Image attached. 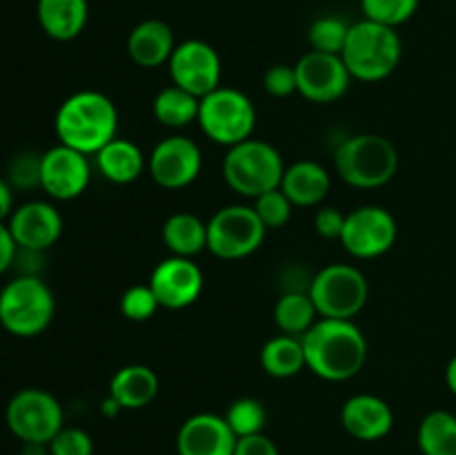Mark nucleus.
<instances>
[{"label":"nucleus","mask_w":456,"mask_h":455,"mask_svg":"<svg viewBox=\"0 0 456 455\" xmlns=\"http://www.w3.org/2000/svg\"><path fill=\"white\" fill-rule=\"evenodd\" d=\"M199 107L200 98L190 94L187 89L178 87V85H169V87L160 89L151 103V112H154L156 120L165 128L181 129L199 120Z\"/></svg>","instance_id":"cd10ccee"},{"label":"nucleus","mask_w":456,"mask_h":455,"mask_svg":"<svg viewBox=\"0 0 456 455\" xmlns=\"http://www.w3.org/2000/svg\"><path fill=\"white\" fill-rule=\"evenodd\" d=\"M92 181L89 156L71 147L58 145L43 152L40 159V187L53 201H74Z\"/></svg>","instance_id":"2eb2a0df"},{"label":"nucleus","mask_w":456,"mask_h":455,"mask_svg":"<svg viewBox=\"0 0 456 455\" xmlns=\"http://www.w3.org/2000/svg\"><path fill=\"white\" fill-rule=\"evenodd\" d=\"M203 134L218 145H239L252 138L256 128V107L252 98L236 87H218L200 98L199 120Z\"/></svg>","instance_id":"0eeeda50"},{"label":"nucleus","mask_w":456,"mask_h":455,"mask_svg":"<svg viewBox=\"0 0 456 455\" xmlns=\"http://www.w3.org/2000/svg\"><path fill=\"white\" fill-rule=\"evenodd\" d=\"M160 308L151 285H129L120 297V312L129 321H150Z\"/></svg>","instance_id":"72a5a7b5"},{"label":"nucleus","mask_w":456,"mask_h":455,"mask_svg":"<svg viewBox=\"0 0 456 455\" xmlns=\"http://www.w3.org/2000/svg\"><path fill=\"white\" fill-rule=\"evenodd\" d=\"M13 187L9 186L7 178L0 177V221L12 217L13 212Z\"/></svg>","instance_id":"a19ab883"},{"label":"nucleus","mask_w":456,"mask_h":455,"mask_svg":"<svg viewBox=\"0 0 456 455\" xmlns=\"http://www.w3.org/2000/svg\"><path fill=\"white\" fill-rule=\"evenodd\" d=\"M263 87L274 98L292 96L297 92V70H294V65H285V62L272 65L263 74Z\"/></svg>","instance_id":"e433bc0d"},{"label":"nucleus","mask_w":456,"mask_h":455,"mask_svg":"<svg viewBox=\"0 0 456 455\" xmlns=\"http://www.w3.org/2000/svg\"><path fill=\"white\" fill-rule=\"evenodd\" d=\"M4 422L20 442L49 444L65 426V413L61 401L45 388H22L7 401Z\"/></svg>","instance_id":"9d476101"},{"label":"nucleus","mask_w":456,"mask_h":455,"mask_svg":"<svg viewBox=\"0 0 456 455\" xmlns=\"http://www.w3.org/2000/svg\"><path fill=\"white\" fill-rule=\"evenodd\" d=\"M421 455H456V415L436 409L423 415L417 428Z\"/></svg>","instance_id":"c85d7f7f"},{"label":"nucleus","mask_w":456,"mask_h":455,"mask_svg":"<svg viewBox=\"0 0 456 455\" xmlns=\"http://www.w3.org/2000/svg\"><path fill=\"white\" fill-rule=\"evenodd\" d=\"M36 18L45 34L52 40L78 38L89 21L87 0H38L36 3Z\"/></svg>","instance_id":"4be33fe9"},{"label":"nucleus","mask_w":456,"mask_h":455,"mask_svg":"<svg viewBox=\"0 0 456 455\" xmlns=\"http://www.w3.org/2000/svg\"><path fill=\"white\" fill-rule=\"evenodd\" d=\"M7 226L18 248L34 252L49 250L62 235V217L49 201H27L18 205L7 219Z\"/></svg>","instance_id":"f3484780"},{"label":"nucleus","mask_w":456,"mask_h":455,"mask_svg":"<svg viewBox=\"0 0 456 455\" xmlns=\"http://www.w3.org/2000/svg\"><path fill=\"white\" fill-rule=\"evenodd\" d=\"M203 154L194 138L172 134L159 141L147 156V172L163 190H183L199 178Z\"/></svg>","instance_id":"f8f14e48"},{"label":"nucleus","mask_w":456,"mask_h":455,"mask_svg":"<svg viewBox=\"0 0 456 455\" xmlns=\"http://www.w3.org/2000/svg\"><path fill=\"white\" fill-rule=\"evenodd\" d=\"M94 159L98 172L116 186H129L138 181L147 170V159L141 147L123 136H116L114 141L107 143Z\"/></svg>","instance_id":"b1692460"},{"label":"nucleus","mask_w":456,"mask_h":455,"mask_svg":"<svg viewBox=\"0 0 456 455\" xmlns=\"http://www.w3.org/2000/svg\"><path fill=\"white\" fill-rule=\"evenodd\" d=\"M347 34H350V25L341 16H319L310 25L307 40L314 52L341 54Z\"/></svg>","instance_id":"7c9ffc66"},{"label":"nucleus","mask_w":456,"mask_h":455,"mask_svg":"<svg viewBox=\"0 0 456 455\" xmlns=\"http://www.w3.org/2000/svg\"><path fill=\"white\" fill-rule=\"evenodd\" d=\"M16 252H18V245L13 241L12 232H9V226L4 221H0V277L13 266L16 261Z\"/></svg>","instance_id":"ea45409f"},{"label":"nucleus","mask_w":456,"mask_h":455,"mask_svg":"<svg viewBox=\"0 0 456 455\" xmlns=\"http://www.w3.org/2000/svg\"><path fill=\"white\" fill-rule=\"evenodd\" d=\"M346 217L338 208H332V205H325V208H319L314 214V230L316 235H321L323 239H341L343 226H346Z\"/></svg>","instance_id":"4c0bfd02"},{"label":"nucleus","mask_w":456,"mask_h":455,"mask_svg":"<svg viewBox=\"0 0 456 455\" xmlns=\"http://www.w3.org/2000/svg\"><path fill=\"white\" fill-rule=\"evenodd\" d=\"M101 410H102V415H105V418H116V415H118L123 409L118 406V401L111 400V397H107V400L101 404Z\"/></svg>","instance_id":"c03bdc74"},{"label":"nucleus","mask_w":456,"mask_h":455,"mask_svg":"<svg viewBox=\"0 0 456 455\" xmlns=\"http://www.w3.org/2000/svg\"><path fill=\"white\" fill-rule=\"evenodd\" d=\"M53 315L56 299L38 275H18L0 288V326L13 337H38L52 326Z\"/></svg>","instance_id":"39448f33"},{"label":"nucleus","mask_w":456,"mask_h":455,"mask_svg":"<svg viewBox=\"0 0 456 455\" xmlns=\"http://www.w3.org/2000/svg\"><path fill=\"white\" fill-rule=\"evenodd\" d=\"M159 375L145 364L123 366L110 379V397L123 410H138L150 406L159 395Z\"/></svg>","instance_id":"5701e85b"},{"label":"nucleus","mask_w":456,"mask_h":455,"mask_svg":"<svg viewBox=\"0 0 456 455\" xmlns=\"http://www.w3.org/2000/svg\"><path fill=\"white\" fill-rule=\"evenodd\" d=\"M230 428L236 437H248L263 433L267 426V409L256 397H239L227 406L225 415Z\"/></svg>","instance_id":"c756f323"},{"label":"nucleus","mask_w":456,"mask_h":455,"mask_svg":"<svg viewBox=\"0 0 456 455\" xmlns=\"http://www.w3.org/2000/svg\"><path fill=\"white\" fill-rule=\"evenodd\" d=\"M258 360H261V368L276 379L297 377L301 370L307 368L301 337L283 333L263 343Z\"/></svg>","instance_id":"a878e982"},{"label":"nucleus","mask_w":456,"mask_h":455,"mask_svg":"<svg viewBox=\"0 0 456 455\" xmlns=\"http://www.w3.org/2000/svg\"><path fill=\"white\" fill-rule=\"evenodd\" d=\"M399 228L390 210L381 205H361L346 217L341 245L354 259H377L390 252Z\"/></svg>","instance_id":"9b49d317"},{"label":"nucleus","mask_w":456,"mask_h":455,"mask_svg":"<svg viewBox=\"0 0 456 455\" xmlns=\"http://www.w3.org/2000/svg\"><path fill=\"white\" fill-rule=\"evenodd\" d=\"M421 0H361V12L368 21L386 27H401L417 13Z\"/></svg>","instance_id":"2f4dec72"},{"label":"nucleus","mask_w":456,"mask_h":455,"mask_svg":"<svg viewBox=\"0 0 456 455\" xmlns=\"http://www.w3.org/2000/svg\"><path fill=\"white\" fill-rule=\"evenodd\" d=\"M239 437L227 419L216 413H196L176 433L178 455H234Z\"/></svg>","instance_id":"a211bd4d"},{"label":"nucleus","mask_w":456,"mask_h":455,"mask_svg":"<svg viewBox=\"0 0 456 455\" xmlns=\"http://www.w3.org/2000/svg\"><path fill=\"white\" fill-rule=\"evenodd\" d=\"M234 455H279V446L265 433L239 437L234 446Z\"/></svg>","instance_id":"58836bf2"},{"label":"nucleus","mask_w":456,"mask_h":455,"mask_svg":"<svg viewBox=\"0 0 456 455\" xmlns=\"http://www.w3.org/2000/svg\"><path fill=\"white\" fill-rule=\"evenodd\" d=\"M165 248L174 257L194 259L203 250H208V223L191 212H174L165 219L163 230Z\"/></svg>","instance_id":"393cba45"},{"label":"nucleus","mask_w":456,"mask_h":455,"mask_svg":"<svg viewBox=\"0 0 456 455\" xmlns=\"http://www.w3.org/2000/svg\"><path fill=\"white\" fill-rule=\"evenodd\" d=\"M297 70V92L305 101L328 105L346 96L352 76L341 54H325L310 49L294 65Z\"/></svg>","instance_id":"4468645a"},{"label":"nucleus","mask_w":456,"mask_h":455,"mask_svg":"<svg viewBox=\"0 0 456 455\" xmlns=\"http://www.w3.org/2000/svg\"><path fill=\"white\" fill-rule=\"evenodd\" d=\"M265 232L252 205H225L208 221V250L225 261H239L261 248Z\"/></svg>","instance_id":"1a4fd4ad"},{"label":"nucleus","mask_w":456,"mask_h":455,"mask_svg":"<svg viewBox=\"0 0 456 455\" xmlns=\"http://www.w3.org/2000/svg\"><path fill=\"white\" fill-rule=\"evenodd\" d=\"M274 324L283 335L303 337L319 321V310L307 290H288L274 303Z\"/></svg>","instance_id":"bb28decb"},{"label":"nucleus","mask_w":456,"mask_h":455,"mask_svg":"<svg viewBox=\"0 0 456 455\" xmlns=\"http://www.w3.org/2000/svg\"><path fill=\"white\" fill-rule=\"evenodd\" d=\"M58 143L96 156L102 147L118 136V110L107 94L83 89L67 96L53 119Z\"/></svg>","instance_id":"f03ea898"},{"label":"nucleus","mask_w":456,"mask_h":455,"mask_svg":"<svg viewBox=\"0 0 456 455\" xmlns=\"http://www.w3.org/2000/svg\"><path fill=\"white\" fill-rule=\"evenodd\" d=\"M49 455H94V440L85 428L62 426L49 442Z\"/></svg>","instance_id":"c9c22d12"},{"label":"nucleus","mask_w":456,"mask_h":455,"mask_svg":"<svg viewBox=\"0 0 456 455\" xmlns=\"http://www.w3.org/2000/svg\"><path fill=\"white\" fill-rule=\"evenodd\" d=\"M40 159L36 152H20L7 163V181L13 190H34L40 187Z\"/></svg>","instance_id":"f704fd0d"},{"label":"nucleus","mask_w":456,"mask_h":455,"mask_svg":"<svg viewBox=\"0 0 456 455\" xmlns=\"http://www.w3.org/2000/svg\"><path fill=\"white\" fill-rule=\"evenodd\" d=\"M203 284L205 277L199 263H194V259L174 257V254L163 259L150 277V285L160 308L167 310H183L191 306L203 293Z\"/></svg>","instance_id":"dca6fc26"},{"label":"nucleus","mask_w":456,"mask_h":455,"mask_svg":"<svg viewBox=\"0 0 456 455\" xmlns=\"http://www.w3.org/2000/svg\"><path fill=\"white\" fill-rule=\"evenodd\" d=\"M337 174L352 187L377 190L390 183L399 170V152L381 134H354L334 150Z\"/></svg>","instance_id":"20e7f679"},{"label":"nucleus","mask_w":456,"mask_h":455,"mask_svg":"<svg viewBox=\"0 0 456 455\" xmlns=\"http://www.w3.org/2000/svg\"><path fill=\"white\" fill-rule=\"evenodd\" d=\"M176 45L174 29L159 18H147V21L138 22L127 36L129 58L142 70L167 65Z\"/></svg>","instance_id":"aec40b11"},{"label":"nucleus","mask_w":456,"mask_h":455,"mask_svg":"<svg viewBox=\"0 0 456 455\" xmlns=\"http://www.w3.org/2000/svg\"><path fill=\"white\" fill-rule=\"evenodd\" d=\"M169 79L174 85L203 98L221 87L223 62L216 49L199 38L183 40L176 45L167 62Z\"/></svg>","instance_id":"ddd939ff"},{"label":"nucleus","mask_w":456,"mask_h":455,"mask_svg":"<svg viewBox=\"0 0 456 455\" xmlns=\"http://www.w3.org/2000/svg\"><path fill=\"white\" fill-rule=\"evenodd\" d=\"M341 424L347 435L359 442H379L395 426L392 406L372 393L352 395L341 409Z\"/></svg>","instance_id":"6ab92c4d"},{"label":"nucleus","mask_w":456,"mask_h":455,"mask_svg":"<svg viewBox=\"0 0 456 455\" xmlns=\"http://www.w3.org/2000/svg\"><path fill=\"white\" fill-rule=\"evenodd\" d=\"M403 56V43L395 27L363 21L352 22L341 58L352 80L379 83L395 74Z\"/></svg>","instance_id":"7ed1b4c3"},{"label":"nucleus","mask_w":456,"mask_h":455,"mask_svg":"<svg viewBox=\"0 0 456 455\" xmlns=\"http://www.w3.org/2000/svg\"><path fill=\"white\" fill-rule=\"evenodd\" d=\"M307 293L319 310V317L354 319L368 303L370 285L356 266L330 263L312 277Z\"/></svg>","instance_id":"6e6552de"},{"label":"nucleus","mask_w":456,"mask_h":455,"mask_svg":"<svg viewBox=\"0 0 456 455\" xmlns=\"http://www.w3.org/2000/svg\"><path fill=\"white\" fill-rule=\"evenodd\" d=\"M445 386L456 397V355L445 366Z\"/></svg>","instance_id":"37998d69"},{"label":"nucleus","mask_w":456,"mask_h":455,"mask_svg":"<svg viewBox=\"0 0 456 455\" xmlns=\"http://www.w3.org/2000/svg\"><path fill=\"white\" fill-rule=\"evenodd\" d=\"M252 208L256 210L258 219H261L263 226H265L267 230H279V228L288 226L294 205L292 201L285 196V192L281 190V187H276V190H270L265 192V194L256 196Z\"/></svg>","instance_id":"473e14b6"},{"label":"nucleus","mask_w":456,"mask_h":455,"mask_svg":"<svg viewBox=\"0 0 456 455\" xmlns=\"http://www.w3.org/2000/svg\"><path fill=\"white\" fill-rule=\"evenodd\" d=\"M330 187L332 177L316 161H297L288 165L281 181V190L292 201L294 208H316L325 201Z\"/></svg>","instance_id":"412c9836"},{"label":"nucleus","mask_w":456,"mask_h":455,"mask_svg":"<svg viewBox=\"0 0 456 455\" xmlns=\"http://www.w3.org/2000/svg\"><path fill=\"white\" fill-rule=\"evenodd\" d=\"M301 342L307 370L325 382H347L356 377L368 361V339L354 319L319 317Z\"/></svg>","instance_id":"f257e3e1"},{"label":"nucleus","mask_w":456,"mask_h":455,"mask_svg":"<svg viewBox=\"0 0 456 455\" xmlns=\"http://www.w3.org/2000/svg\"><path fill=\"white\" fill-rule=\"evenodd\" d=\"M20 455H49V444H38V442H22Z\"/></svg>","instance_id":"79ce46f5"},{"label":"nucleus","mask_w":456,"mask_h":455,"mask_svg":"<svg viewBox=\"0 0 456 455\" xmlns=\"http://www.w3.org/2000/svg\"><path fill=\"white\" fill-rule=\"evenodd\" d=\"M285 163L272 143L248 138L239 145L227 147L223 159V178L236 194L256 199L265 192L281 187Z\"/></svg>","instance_id":"423d86ee"}]
</instances>
